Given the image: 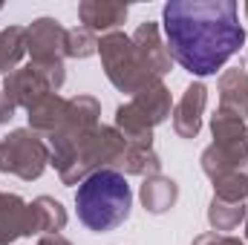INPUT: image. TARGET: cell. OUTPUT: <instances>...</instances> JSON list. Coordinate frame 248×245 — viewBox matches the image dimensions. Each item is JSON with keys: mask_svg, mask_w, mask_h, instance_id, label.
<instances>
[{"mask_svg": "<svg viewBox=\"0 0 248 245\" xmlns=\"http://www.w3.org/2000/svg\"><path fill=\"white\" fill-rule=\"evenodd\" d=\"M170 58L196 78L217 75L246 44L234 0H170L162 9Z\"/></svg>", "mask_w": 248, "mask_h": 245, "instance_id": "cell-1", "label": "cell"}, {"mask_svg": "<svg viewBox=\"0 0 248 245\" xmlns=\"http://www.w3.org/2000/svg\"><path fill=\"white\" fill-rule=\"evenodd\" d=\"M75 208H78V219L84 228H90L93 234H104L130 219L133 190L122 170L104 168L78 184Z\"/></svg>", "mask_w": 248, "mask_h": 245, "instance_id": "cell-2", "label": "cell"}, {"mask_svg": "<svg viewBox=\"0 0 248 245\" xmlns=\"http://www.w3.org/2000/svg\"><path fill=\"white\" fill-rule=\"evenodd\" d=\"M170 113H173L170 90L162 81H156V84L144 87L141 92H136L127 104H119L113 127L124 136L127 144L153 147V130L168 122Z\"/></svg>", "mask_w": 248, "mask_h": 245, "instance_id": "cell-3", "label": "cell"}, {"mask_svg": "<svg viewBox=\"0 0 248 245\" xmlns=\"http://www.w3.org/2000/svg\"><path fill=\"white\" fill-rule=\"evenodd\" d=\"M124 147V136L110 127V124H98L95 130H90L87 136H81L69 153V159L61 165L58 176L63 184H81L87 176H93L95 170H104L110 165H119Z\"/></svg>", "mask_w": 248, "mask_h": 245, "instance_id": "cell-4", "label": "cell"}, {"mask_svg": "<svg viewBox=\"0 0 248 245\" xmlns=\"http://www.w3.org/2000/svg\"><path fill=\"white\" fill-rule=\"evenodd\" d=\"M98 55H101V66H104V75L110 78V84L116 90L127 92L130 98L136 92H141L144 87L159 81V78H153L144 69V63L139 61V55H136V46H133L130 35H124V32L101 35Z\"/></svg>", "mask_w": 248, "mask_h": 245, "instance_id": "cell-5", "label": "cell"}, {"mask_svg": "<svg viewBox=\"0 0 248 245\" xmlns=\"http://www.w3.org/2000/svg\"><path fill=\"white\" fill-rule=\"evenodd\" d=\"M46 165H49V147L29 127L12 130L0 141V173H12L23 182H32L44 176Z\"/></svg>", "mask_w": 248, "mask_h": 245, "instance_id": "cell-6", "label": "cell"}, {"mask_svg": "<svg viewBox=\"0 0 248 245\" xmlns=\"http://www.w3.org/2000/svg\"><path fill=\"white\" fill-rule=\"evenodd\" d=\"M211 136H214V150L234 168L243 170L248 165V122H243L234 113L217 110L211 116Z\"/></svg>", "mask_w": 248, "mask_h": 245, "instance_id": "cell-7", "label": "cell"}, {"mask_svg": "<svg viewBox=\"0 0 248 245\" xmlns=\"http://www.w3.org/2000/svg\"><path fill=\"white\" fill-rule=\"evenodd\" d=\"M26 52L32 63H61L66 58V29L55 17H38L26 26Z\"/></svg>", "mask_w": 248, "mask_h": 245, "instance_id": "cell-8", "label": "cell"}, {"mask_svg": "<svg viewBox=\"0 0 248 245\" xmlns=\"http://www.w3.org/2000/svg\"><path fill=\"white\" fill-rule=\"evenodd\" d=\"M130 41H133V46H136V55H139V61L144 63V69L153 75V78H165L168 72H170V52H168V44L162 41V29H159V23H153V20H144V23H139V29L130 35Z\"/></svg>", "mask_w": 248, "mask_h": 245, "instance_id": "cell-9", "label": "cell"}, {"mask_svg": "<svg viewBox=\"0 0 248 245\" xmlns=\"http://www.w3.org/2000/svg\"><path fill=\"white\" fill-rule=\"evenodd\" d=\"M3 95L15 104V110L23 107L29 113L38 101H44L46 95H52V90H49L46 78L32 63H26V66H17L15 72H9L3 78Z\"/></svg>", "mask_w": 248, "mask_h": 245, "instance_id": "cell-10", "label": "cell"}, {"mask_svg": "<svg viewBox=\"0 0 248 245\" xmlns=\"http://www.w3.org/2000/svg\"><path fill=\"white\" fill-rule=\"evenodd\" d=\"M208 107V87L202 81L187 84V90L182 92V98L173 104V130L179 138H196L202 130V116Z\"/></svg>", "mask_w": 248, "mask_h": 245, "instance_id": "cell-11", "label": "cell"}, {"mask_svg": "<svg viewBox=\"0 0 248 245\" xmlns=\"http://www.w3.org/2000/svg\"><path fill=\"white\" fill-rule=\"evenodd\" d=\"M32 234H35V222H32L29 202H23L17 193H0V243L12 245L15 240Z\"/></svg>", "mask_w": 248, "mask_h": 245, "instance_id": "cell-12", "label": "cell"}, {"mask_svg": "<svg viewBox=\"0 0 248 245\" xmlns=\"http://www.w3.org/2000/svg\"><path fill=\"white\" fill-rule=\"evenodd\" d=\"M127 12H130L127 3H113V0H84V3H78V17H81L84 29H90L95 35L98 32H104V35L119 32V26L127 20Z\"/></svg>", "mask_w": 248, "mask_h": 245, "instance_id": "cell-13", "label": "cell"}, {"mask_svg": "<svg viewBox=\"0 0 248 245\" xmlns=\"http://www.w3.org/2000/svg\"><path fill=\"white\" fill-rule=\"evenodd\" d=\"M219 110L240 116L248 122V72L243 66H231L219 75Z\"/></svg>", "mask_w": 248, "mask_h": 245, "instance_id": "cell-14", "label": "cell"}, {"mask_svg": "<svg viewBox=\"0 0 248 245\" xmlns=\"http://www.w3.org/2000/svg\"><path fill=\"white\" fill-rule=\"evenodd\" d=\"M66 107H69V98H61L58 92L46 95L44 101H38L32 110H29V130L38 133L41 138H49L66 124Z\"/></svg>", "mask_w": 248, "mask_h": 245, "instance_id": "cell-15", "label": "cell"}, {"mask_svg": "<svg viewBox=\"0 0 248 245\" xmlns=\"http://www.w3.org/2000/svg\"><path fill=\"white\" fill-rule=\"evenodd\" d=\"M139 199H141V205H144L147 214H168L176 205V199H179V184L173 182L170 176H162V173L150 176L141 184Z\"/></svg>", "mask_w": 248, "mask_h": 245, "instance_id": "cell-16", "label": "cell"}, {"mask_svg": "<svg viewBox=\"0 0 248 245\" xmlns=\"http://www.w3.org/2000/svg\"><path fill=\"white\" fill-rule=\"evenodd\" d=\"M32 208V222H35V234L46 237V234H61L66 228V208L52 196H38L29 202Z\"/></svg>", "mask_w": 248, "mask_h": 245, "instance_id": "cell-17", "label": "cell"}, {"mask_svg": "<svg viewBox=\"0 0 248 245\" xmlns=\"http://www.w3.org/2000/svg\"><path fill=\"white\" fill-rule=\"evenodd\" d=\"M119 168H122L124 176H159L162 170V159L153 147H136V144H127L119 159Z\"/></svg>", "mask_w": 248, "mask_h": 245, "instance_id": "cell-18", "label": "cell"}, {"mask_svg": "<svg viewBox=\"0 0 248 245\" xmlns=\"http://www.w3.org/2000/svg\"><path fill=\"white\" fill-rule=\"evenodd\" d=\"M26 55V26H6L0 32V75L17 69V63Z\"/></svg>", "mask_w": 248, "mask_h": 245, "instance_id": "cell-19", "label": "cell"}, {"mask_svg": "<svg viewBox=\"0 0 248 245\" xmlns=\"http://www.w3.org/2000/svg\"><path fill=\"white\" fill-rule=\"evenodd\" d=\"M246 216H248L246 202H222V199L214 196L211 205H208V222L217 234L240 228V222H246Z\"/></svg>", "mask_w": 248, "mask_h": 245, "instance_id": "cell-20", "label": "cell"}, {"mask_svg": "<svg viewBox=\"0 0 248 245\" xmlns=\"http://www.w3.org/2000/svg\"><path fill=\"white\" fill-rule=\"evenodd\" d=\"M214 196L222 202H246L248 199V170H228L214 179Z\"/></svg>", "mask_w": 248, "mask_h": 245, "instance_id": "cell-21", "label": "cell"}, {"mask_svg": "<svg viewBox=\"0 0 248 245\" xmlns=\"http://www.w3.org/2000/svg\"><path fill=\"white\" fill-rule=\"evenodd\" d=\"M98 52V35L84 29V26H75V29H66V58H90Z\"/></svg>", "mask_w": 248, "mask_h": 245, "instance_id": "cell-22", "label": "cell"}, {"mask_svg": "<svg viewBox=\"0 0 248 245\" xmlns=\"http://www.w3.org/2000/svg\"><path fill=\"white\" fill-rule=\"evenodd\" d=\"M190 245H248L237 237H228V234H217V231H208V234H199Z\"/></svg>", "mask_w": 248, "mask_h": 245, "instance_id": "cell-23", "label": "cell"}, {"mask_svg": "<svg viewBox=\"0 0 248 245\" xmlns=\"http://www.w3.org/2000/svg\"><path fill=\"white\" fill-rule=\"evenodd\" d=\"M38 245H72V243L66 237H61V234H46V237H41Z\"/></svg>", "mask_w": 248, "mask_h": 245, "instance_id": "cell-24", "label": "cell"}, {"mask_svg": "<svg viewBox=\"0 0 248 245\" xmlns=\"http://www.w3.org/2000/svg\"><path fill=\"white\" fill-rule=\"evenodd\" d=\"M246 243H248V216H246Z\"/></svg>", "mask_w": 248, "mask_h": 245, "instance_id": "cell-25", "label": "cell"}, {"mask_svg": "<svg viewBox=\"0 0 248 245\" xmlns=\"http://www.w3.org/2000/svg\"><path fill=\"white\" fill-rule=\"evenodd\" d=\"M243 9H246V17H248V3H246V6H243Z\"/></svg>", "mask_w": 248, "mask_h": 245, "instance_id": "cell-26", "label": "cell"}, {"mask_svg": "<svg viewBox=\"0 0 248 245\" xmlns=\"http://www.w3.org/2000/svg\"><path fill=\"white\" fill-rule=\"evenodd\" d=\"M0 9H3V3H0Z\"/></svg>", "mask_w": 248, "mask_h": 245, "instance_id": "cell-27", "label": "cell"}, {"mask_svg": "<svg viewBox=\"0 0 248 245\" xmlns=\"http://www.w3.org/2000/svg\"><path fill=\"white\" fill-rule=\"evenodd\" d=\"M0 245H3V243H0Z\"/></svg>", "mask_w": 248, "mask_h": 245, "instance_id": "cell-28", "label": "cell"}]
</instances>
